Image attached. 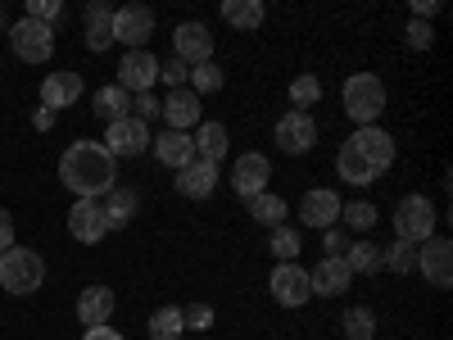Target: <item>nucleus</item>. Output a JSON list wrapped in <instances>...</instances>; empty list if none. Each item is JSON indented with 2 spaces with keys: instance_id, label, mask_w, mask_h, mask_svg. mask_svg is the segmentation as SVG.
<instances>
[{
  "instance_id": "f257e3e1",
  "label": "nucleus",
  "mask_w": 453,
  "mask_h": 340,
  "mask_svg": "<svg viewBox=\"0 0 453 340\" xmlns=\"http://www.w3.org/2000/svg\"><path fill=\"white\" fill-rule=\"evenodd\" d=\"M59 182L78 200H104L119 186V159L100 141H73L59 159Z\"/></svg>"
},
{
  "instance_id": "f03ea898",
  "label": "nucleus",
  "mask_w": 453,
  "mask_h": 340,
  "mask_svg": "<svg viewBox=\"0 0 453 340\" xmlns=\"http://www.w3.org/2000/svg\"><path fill=\"white\" fill-rule=\"evenodd\" d=\"M340 104H345L354 128H376V119L386 113V82L376 73H354L340 87Z\"/></svg>"
},
{
  "instance_id": "7ed1b4c3",
  "label": "nucleus",
  "mask_w": 453,
  "mask_h": 340,
  "mask_svg": "<svg viewBox=\"0 0 453 340\" xmlns=\"http://www.w3.org/2000/svg\"><path fill=\"white\" fill-rule=\"evenodd\" d=\"M42 282H46V259L36 250L10 245L0 254V286L10 295H32V290H42Z\"/></svg>"
},
{
  "instance_id": "20e7f679",
  "label": "nucleus",
  "mask_w": 453,
  "mask_h": 340,
  "mask_svg": "<svg viewBox=\"0 0 453 340\" xmlns=\"http://www.w3.org/2000/svg\"><path fill=\"white\" fill-rule=\"evenodd\" d=\"M435 205L426 196H403L399 209H395V236L408 241V245H422L435 236Z\"/></svg>"
},
{
  "instance_id": "39448f33",
  "label": "nucleus",
  "mask_w": 453,
  "mask_h": 340,
  "mask_svg": "<svg viewBox=\"0 0 453 340\" xmlns=\"http://www.w3.org/2000/svg\"><path fill=\"white\" fill-rule=\"evenodd\" d=\"M10 46H14V55L23 59V64H46L50 55H55V27H46V23H36V19H19L14 27H10Z\"/></svg>"
},
{
  "instance_id": "423d86ee",
  "label": "nucleus",
  "mask_w": 453,
  "mask_h": 340,
  "mask_svg": "<svg viewBox=\"0 0 453 340\" xmlns=\"http://www.w3.org/2000/svg\"><path fill=\"white\" fill-rule=\"evenodd\" d=\"M268 290L281 309H304L313 299V282H309V268H299V263H277L273 277H268Z\"/></svg>"
},
{
  "instance_id": "0eeeda50",
  "label": "nucleus",
  "mask_w": 453,
  "mask_h": 340,
  "mask_svg": "<svg viewBox=\"0 0 453 340\" xmlns=\"http://www.w3.org/2000/svg\"><path fill=\"white\" fill-rule=\"evenodd\" d=\"M418 273L435 290H449L453 286V241L449 236H431V241L418 245Z\"/></svg>"
},
{
  "instance_id": "6e6552de",
  "label": "nucleus",
  "mask_w": 453,
  "mask_h": 340,
  "mask_svg": "<svg viewBox=\"0 0 453 340\" xmlns=\"http://www.w3.org/2000/svg\"><path fill=\"white\" fill-rule=\"evenodd\" d=\"M173 55L186 64V68H196V64H209L213 59V32L196 19H186L173 27Z\"/></svg>"
},
{
  "instance_id": "1a4fd4ad",
  "label": "nucleus",
  "mask_w": 453,
  "mask_h": 340,
  "mask_svg": "<svg viewBox=\"0 0 453 340\" xmlns=\"http://www.w3.org/2000/svg\"><path fill=\"white\" fill-rule=\"evenodd\" d=\"M277 145H281V155H309V150L318 145L313 113H304V109L281 113V119H277Z\"/></svg>"
},
{
  "instance_id": "9d476101",
  "label": "nucleus",
  "mask_w": 453,
  "mask_h": 340,
  "mask_svg": "<svg viewBox=\"0 0 453 340\" xmlns=\"http://www.w3.org/2000/svg\"><path fill=\"white\" fill-rule=\"evenodd\" d=\"M150 36H155V10H145V5L113 10V42H123L127 50H145Z\"/></svg>"
},
{
  "instance_id": "9b49d317",
  "label": "nucleus",
  "mask_w": 453,
  "mask_h": 340,
  "mask_svg": "<svg viewBox=\"0 0 453 340\" xmlns=\"http://www.w3.org/2000/svg\"><path fill=\"white\" fill-rule=\"evenodd\" d=\"M113 159H136L150 150V128L141 119H119V123H109L104 141H100Z\"/></svg>"
},
{
  "instance_id": "f8f14e48",
  "label": "nucleus",
  "mask_w": 453,
  "mask_h": 340,
  "mask_svg": "<svg viewBox=\"0 0 453 340\" xmlns=\"http://www.w3.org/2000/svg\"><path fill=\"white\" fill-rule=\"evenodd\" d=\"M155 82H159V59L150 50H127L123 64H119V82H113V87H123L127 96H141Z\"/></svg>"
},
{
  "instance_id": "ddd939ff",
  "label": "nucleus",
  "mask_w": 453,
  "mask_h": 340,
  "mask_svg": "<svg viewBox=\"0 0 453 340\" xmlns=\"http://www.w3.org/2000/svg\"><path fill=\"white\" fill-rule=\"evenodd\" d=\"M268 182H273L268 155H241V159L232 164V191H236L241 200L263 196V191H268Z\"/></svg>"
},
{
  "instance_id": "4468645a",
  "label": "nucleus",
  "mask_w": 453,
  "mask_h": 340,
  "mask_svg": "<svg viewBox=\"0 0 453 340\" xmlns=\"http://www.w3.org/2000/svg\"><path fill=\"white\" fill-rule=\"evenodd\" d=\"M68 236L78 241V245H100L109 236L100 200H78V205L68 209Z\"/></svg>"
},
{
  "instance_id": "2eb2a0df",
  "label": "nucleus",
  "mask_w": 453,
  "mask_h": 340,
  "mask_svg": "<svg viewBox=\"0 0 453 340\" xmlns=\"http://www.w3.org/2000/svg\"><path fill=\"white\" fill-rule=\"evenodd\" d=\"M345 145H354L376 173H390V164H395V136L386 128H358Z\"/></svg>"
},
{
  "instance_id": "dca6fc26",
  "label": "nucleus",
  "mask_w": 453,
  "mask_h": 340,
  "mask_svg": "<svg viewBox=\"0 0 453 340\" xmlns=\"http://www.w3.org/2000/svg\"><path fill=\"white\" fill-rule=\"evenodd\" d=\"M159 113L168 119V132H191V128H200V96L191 87H177L164 96Z\"/></svg>"
},
{
  "instance_id": "f3484780",
  "label": "nucleus",
  "mask_w": 453,
  "mask_h": 340,
  "mask_svg": "<svg viewBox=\"0 0 453 340\" xmlns=\"http://www.w3.org/2000/svg\"><path fill=\"white\" fill-rule=\"evenodd\" d=\"M340 200L335 191H309L304 200H299V222L313 227V232H331V227L340 222Z\"/></svg>"
},
{
  "instance_id": "a211bd4d",
  "label": "nucleus",
  "mask_w": 453,
  "mask_h": 340,
  "mask_svg": "<svg viewBox=\"0 0 453 340\" xmlns=\"http://www.w3.org/2000/svg\"><path fill=\"white\" fill-rule=\"evenodd\" d=\"M73 100H82V73L73 68H59V73H46L42 82V109H68Z\"/></svg>"
},
{
  "instance_id": "6ab92c4d",
  "label": "nucleus",
  "mask_w": 453,
  "mask_h": 340,
  "mask_svg": "<svg viewBox=\"0 0 453 340\" xmlns=\"http://www.w3.org/2000/svg\"><path fill=\"white\" fill-rule=\"evenodd\" d=\"M309 282H313V295H326V299H335V295H345V290H349L354 273L345 268V259L326 254V259H318V268H309Z\"/></svg>"
},
{
  "instance_id": "aec40b11",
  "label": "nucleus",
  "mask_w": 453,
  "mask_h": 340,
  "mask_svg": "<svg viewBox=\"0 0 453 340\" xmlns=\"http://www.w3.org/2000/svg\"><path fill=\"white\" fill-rule=\"evenodd\" d=\"M150 150H155V159L173 173H181L186 164L196 159V141L186 136V132H159V136H150Z\"/></svg>"
},
{
  "instance_id": "412c9836",
  "label": "nucleus",
  "mask_w": 453,
  "mask_h": 340,
  "mask_svg": "<svg viewBox=\"0 0 453 340\" xmlns=\"http://www.w3.org/2000/svg\"><path fill=\"white\" fill-rule=\"evenodd\" d=\"M177 191L186 200H209L218 191V164H204V159H191L181 173H177Z\"/></svg>"
},
{
  "instance_id": "4be33fe9",
  "label": "nucleus",
  "mask_w": 453,
  "mask_h": 340,
  "mask_svg": "<svg viewBox=\"0 0 453 340\" xmlns=\"http://www.w3.org/2000/svg\"><path fill=\"white\" fill-rule=\"evenodd\" d=\"M113 290L109 286H87L82 295H78V322L82 327H109V318H113Z\"/></svg>"
},
{
  "instance_id": "5701e85b",
  "label": "nucleus",
  "mask_w": 453,
  "mask_h": 340,
  "mask_svg": "<svg viewBox=\"0 0 453 340\" xmlns=\"http://www.w3.org/2000/svg\"><path fill=\"white\" fill-rule=\"evenodd\" d=\"M100 209H104V227H109V232H123V227L136 218V209H141V196L132 191V186H113Z\"/></svg>"
},
{
  "instance_id": "b1692460",
  "label": "nucleus",
  "mask_w": 453,
  "mask_h": 340,
  "mask_svg": "<svg viewBox=\"0 0 453 340\" xmlns=\"http://www.w3.org/2000/svg\"><path fill=\"white\" fill-rule=\"evenodd\" d=\"M191 141H196V159H204V164H222L232 155V136H226L222 123H200Z\"/></svg>"
},
{
  "instance_id": "393cba45",
  "label": "nucleus",
  "mask_w": 453,
  "mask_h": 340,
  "mask_svg": "<svg viewBox=\"0 0 453 340\" xmlns=\"http://www.w3.org/2000/svg\"><path fill=\"white\" fill-rule=\"evenodd\" d=\"M87 50H96V55H104L109 46H113V10L109 5H87Z\"/></svg>"
},
{
  "instance_id": "a878e982",
  "label": "nucleus",
  "mask_w": 453,
  "mask_h": 340,
  "mask_svg": "<svg viewBox=\"0 0 453 340\" xmlns=\"http://www.w3.org/2000/svg\"><path fill=\"white\" fill-rule=\"evenodd\" d=\"M335 173H340V182H349V186H372L376 177H381V173H376V168L358 155L354 145H340V155H335Z\"/></svg>"
},
{
  "instance_id": "bb28decb",
  "label": "nucleus",
  "mask_w": 453,
  "mask_h": 340,
  "mask_svg": "<svg viewBox=\"0 0 453 340\" xmlns=\"http://www.w3.org/2000/svg\"><path fill=\"white\" fill-rule=\"evenodd\" d=\"M222 19L236 32H258L263 19H268V10H263V0H222Z\"/></svg>"
},
{
  "instance_id": "cd10ccee",
  "label": "nucleus",
  "mask_w": 453,
  "mask_h": 340,
  "mask_svg": "<svg viewBox=\"0 0 453 340\" xmlns=\"http://www.w3.org/2000/svg\"><path fill=\"white\" fill-rule=\"evenodd\" d=\"M345 259V268L354 277H372V273H381V245L376 241H349V250L340 254Z\"/></svg>"
},
{
  "instance_id": "c85d7f7f",
  "label": "nucleus",
  "mask_w": 453,
  "mask_h": 340,
  "mask_svg": "<svg viewBox=\"0 0 453 340\" xmlns=\"http://www.w3.org/2000/svg\"><path fill=\"white\" fill-rule=\"evenodd\" d=\"M91 104H96V119H104V123L132 119V96H127L123 87H100Z\"/></svg>"
},
{
  "instance_id": "c756f323",
  "label": "nucleus",
  "mask_w": 453,
  "mask_h": 340,
  "mask_svg": "<svg viewBox=\"0 0 453 340\" xmlns=\"http://www.w3.org/2000/svg\"><path fill=\"white\" fill-rule=\"evenodd\" d=\"M145 331H150V340H181V336H186L181 309H177V305L155 309V313H150V322H145Z\"/></svg>"
},
{
  "instance_id": "7c9ffc66",
  "label": "nucleus",
  "mask_w": 453,
  "mask_h": 340,
  "mask_svg": "<svg viewBox=\"0 0 453 340\" xmlns=\"http://www.w3.org/2000/svg\"><path fill=\"white\" fill-rule=\"evenodd\" d=\"M250 218H254L258 227H268V232H273V227H281V222H286V200H281V196H273V191H263V196H254V200H250Z\"/></svg>"
},
{
  "instance_id": "2f4dec72",
  "label": "nucleus",
  "mask_w": 453,
  "mask_h": 340,
  "mask_svg": "<svg viewBox=\"0 0 453 340\" xmlns=\"http://www.w3.org/2000/svg\"><path fill=\"white\" fill-rule=\"evenodd\" d=\"M340 331H345V340H372L376 336V313L354 305V309L340 313Z\"/></svg>"
},
{
  "instance_id": "473e14b6",
  "label": "nucleus",
  "mask_w": 453,
  "mask_h": 340,
  "mask_svg": "<svg viewBox=\"0 0 453 340\" xmlns=\"http://www.w3.org/2000/svg\"><path fill=\"white\" fill-rule=\"evenodd\" d=\"M381 268H390L395 277H408V273H418V245H408V241H395L390 250H381Z\"/></svg>"
},
{
  "instance_id": "72a5a7b5",
  "label": "nucleus",
  "mask_w": 453,
  "mask_h": 340,
  "mask_svg": "<svg viewBox=\"0 0 453 340\" xmlns=\"http://www.w3.org/2000/svg\"><path fill=\"white\" fill-rule=\"evenodd\" d=\"M273 254H277V263H295L299 259V250H304V236H299V227H290V222H281V227H273Z\"/></svg>"
},
{
  "instance_id": "f704fd0d",
  "label": "nucleus",
  "mask_w": 453,
  "mask_h": 340,
  "mask_svg": "<svg viewBox=\"0 0 453 340\" xmlns=\"http://www.w3.org/2000/svg\"><path fill=\"white\" fill-rule=\"evenodd\" d=\"M376 218H381V213H376L372 200H349V205H340V222H345L349 232H372Z\"/></svg>"
},
{
  "instance_id": "c9c22d12",
  "label": "nucleus",
  "mask_w": 453,
  "mask_h": 340,
  "mask_svg": "<svg viewBox=\"0 0 453 340\" xmlns=\"http://www.w3.org/2000/svg\"><path fill=\"white\" fill-rule=\"evenodd\" d=\"M222 82H226V78H222V68H218L213 59L191 68V91H196L200 100H204V96H213V91H222Z\"/></svg>"
},
{
  "instance_id": "e433bc0d",
  "label": "nucleus",
  "mask_w": 453,
  "mask_h": 340,
  "mask_svg": "<svg viewBox=\"0 0 453 340\" xmlns=\"http://www.w3.org/2000/svg\"><path fill=\"white\" fill-rule=\"evenodd\" d=\"M318 100H322V82L313 78V73H304V78L290 82V104H295V109L309 113V104H318Z\"/></svg>"
},
{
  "instance_id": "4c0bfd02",
  "label": "nucleus",
  "mask_w": 453,
  "mask_h": 340,
  "mask_svg": "<svg viewBox=\"0 0 453 340\" xmlns=\"http://www.w3.org/2000/svg\"><path fill=\"white\" fill-rule=\"evenodd\" d=\"M186 78H191V68H186L177 55H168V59H159V82L168 87V91H177V87H186Z\"/></svg>"
},
{
  "instance_id": "58836bf2",
  "label": "nucleus",
  "mask_w": 453,
  "mask_h": 340,
  "mask_svg": "<svg viewBox=\"0 0 453 340\" xmlns=\"http://www.w3.org/2000/svg\"><path fill=\"white\" fill-rule=\"evenodd\" d=\"M27 19H36V23H55V19H64V5L59 0H27Z\"/></svg>"
},
{
  "instance_id": "ea45409f",
  "label": "nucleus",
  "mask_w": 453,
  "mask_h": 340,
  "mask_svg": "<svg viewBox=\"0 0 453 340\" xmlns=\"http://www.w3.org/2000/svg\"><path fill=\"white\" fill-rule=\"evenodd\" d=\"M181 322H186V331H209L213 327V309L209 305H186L181 309Z\"/></svg>"
},
{
  "instance_id": "a19ab883",
  "label": "nucleus",
  "mask_w": 453,
  "mask_h": 340,
  "mask_svg": "<svg viewBox=\"0 0 453 340\" xmlns=\"http://www.w3.org/2000/svg\"><path fill=\"white\" fill-rule=\"evenodd\" d=\"M403 36H408V46H412V50H431V42H435L431 23H422V19H412V23L403 27Z\"/></svg>"
},
{
  "instance_id": "79ce46f5",
  "label": "nucleus",
  "mask_w": 453,
  "mask_h": 340,
  "mask_svg": "<svg viewBox=\"0 0 453 340\" xmlns=\"http://www.w3.org/2000/svg\"><path fill=\"white\" fill-rule=\"evenodd\" d=\"M132 119H141V123H150V119H159V100L150 96V91L132 96Z\"/></svg>"
},
{
  "instance_id": "37998d69",
  "label": "nucleus",
  "mask_w": 453,
  "mask_h": 340,
  "mask_svg": "<svg viewBox=\"0 0 453 340\" xmlns=\"http://www.w3.org/2000/svg\"><path fill=\"white\" fill-rule=\"evenodd\" d=\"M10 245H14V218H10V209H0V254Z\"/></svg>"
},
{
  "instance_id": "c03bdc74",
  "label": "nucleus",
  "mask_w": 453,
  "mask_h": 340,
  "mask_svg": "<svg viewBox=\"0 0 453 340\" xmlns=\"http://www.w3.org/2000/svg\"><path fill=\"white\" fill-rule=\"evenodd\" d=\"M440 14V0H412V19H422V23H431Z\"/></svg>"
},
{
  "instance_id": "a18cd8bd",
  "label": "nucleus",
  "mask_w": 453,
  "mask_h": 340,
  "mask_svg": "<svg viewBox=\"0 0 453 340\" xmlns=\"http://www.w3.org/2000/svg\"><path fill=\"white\" fill-rule=\"evenodd\" d=\"M326 250H331V254L340 259V254L349 250V236H345V232H335V227H331V232H326Z\"/></svg>"
},
{
  "instance_id": "49530a36",
  "label": "nucleus",
  "mask_w": 453,
  "mask_h": 340,
  "mask_svg": "<svg viewBox=\"0 0 453 340\" xmlns=\"http://www.w3.org/2000/svg\"><path fill=\"white\" fill-rule=\"evenodd\" d=\"M82 340H123V331H113V327H87Z\"/></svg>"
},
{
  "instance_id": "de8ad7c7",
  "label": "nucleus",
  "mask_w": 453,
  "mask_h": 340,
  "mask_svg": "<svg viewBox=\"0 0 453 340\" xmlns=\"http://www.w3.org/2000/svg\"><path fill=\"white\" fill-rule=\"evenodd\" d=\"M32 123H36V132H50V123H55V113H50V109H36V119H32Z\"/></svg>"
},
{
  "instance_id": "09e8293b",
  "label": "nucleus",
  "mask_w": 453,
  "mask_h": 340,
  "mask_svg": "<svg viewBox=\"0 0 453 340\" xmlns=\"http://www.w3.org/2000/svg\"><path fill=\"white\" fill-rule=\"evenodd\" d=\"M0 32H5V14H0Z\"/></svg>"
}]
</instances>
